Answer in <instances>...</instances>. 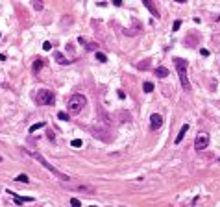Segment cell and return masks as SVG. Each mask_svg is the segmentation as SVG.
I'll return each instance as SVG.
<instances>
[{
	"mask_svg": "<svg viewBox=\"0 0 220 207\" xmlns=\"http://www.w3.org/2000/svg\"><path fill=\"white\" fill-rule=\"evenodd\" d=\"M91 131H93L94 137L100 139V141H104V143H109V141L113 139V135H111V124H109L107 115L104 113V111H100V118L91 126Z\"/></svg>",
	"mask_w": 220,
	"mask_h": 207,
	"instance_id": "cell-1",
	"label": "cell"
},
{
	"mask_svg": "<svg viewBox=\"0 0 220 207\" xmlns=\"http://www.w3.org/2000/svg\"><path fill=\"white\" fill-rule=\"evenodd\" d=\"M24 152H26L28 155H32V157H33V159H37V161H39V163H41V165H43V166H44V168H46V170H48V172H50V174H54V176H56V178H57V179H61V181H71V178H68V176H67V174H63V172H61V170H57V168H56V166H54V165H50V163H48V161H46V159H44V157H43V155H41V154H39V152H32V150H24Z\"/></svg>",
	"mask_w": 220,
	"mask_h": 207,
	"instance_id": "cell-2",
	"label": "cell"
},
{
	"mask_svg": "<svg viewBox=\"0 0 220 207\" xmlns=\"http://www.w3.org/2000/svg\"><path fill=\"white\" fill-rule=\"evenodd\" d=\"M172 61H174V67H176V70H178V76H179V82H181V87L185 91H189V89H191V82H189V78H187V61L181 59V57H174Z\"/></svg>",
	"mask_w": 220,
	"mask_h": 207,
	"instance_id": "cell-3",
	"label": "cell"
},
{
	"mask_svg": "<svg viewBox=\"0 0 220 207\" xmlns=\"http://www.w3.org/2000/svg\"><path fill=\"white\" fill-rule=\"evenodd\" d=\"M85 104H87V100H85L83 94H72V96L68 98V102H67L68 115H78L80 111L85 107Z\"/></svg>",
	"mask_w": 220,
	"mask_h": 207,
	"instance_id": "cell-4",
	"label": "cell"
},
{
	"mask_svg": "<svg viewBox=\"0 0 220 207\" xmlns=\"http://www.w3.org/2000/svg\"><path fill=\"white\" fill-rule=\"evenodd\" d=\"M35 100H37L39 105H52L54 100H56V94H54V91H50V89H39Z\"/></svg>",
	"mask_w": 220,
	"mask_h": 207,
	"instance_id": "cell-5",
	"label": "cell"
},
{
	"mask_svg": "<svg viewBox=\"0 0 220 207\" xmlns=\"http://www.w3.org/2000/svg\"><path fill=\"white\" fill-rule=\"evenodd\" d=\"M63 187H67V189H71V190H80V192H87V194H94V187L93 185H83V183H80V185H71L68 181H63Z\"/></svg>",
	"mask_w": 220,
	"mask_h": 207,
	"instance_id": "cell-6",
	"label": "cell"
},
{
	"mask_svg": "<svg viewBox=\"0 0 220 207\" xmlns=\"http://www.w3.org/2000/svg\"><path fill=\"white\" fill-rule=\"evenodd\" d=\"M209 146V135L207 133H198L196 141H194V148L198 150V152H202V150H205Z\"/></svg>",
	"mask_w": 220,
	"mask_h": 207,
	"instance_id": "cell-7",
	"label": "cell"
},
{
	"mask_svg": "<svg viewBox=\"0 0 220 207\" xmlns=\"http://www.w3.org/2000/svg\"><path fill=\"white\" fill-rule=\"evenodd\" d=\"M163 126V117L159 113H154L152 117H150V129L152 131H156V129H159Z\"/></svg>",
	"mask_w": 220,
	"mask_h": 207,
	"instance_id": "cell-8",
	"label": "cell"
},
{
	"mask_svg": "<svg viewBox=\"0 0 220 207\" xmlns=\"http://www.w3.org/2000/svg\"><path fill=\"white\" fill-rule=\"evenodd\" d=\"M143 4H144V6H146V9H148V11L150 13H152V17H159V9H157V6H156V4H154V0H143Z\"/></svg>",
	"mask_w": 220,
	"mask_h": 207,
	"instance_id": "cell-9",
	"label": "cell"
},
{
	"mask_svg": "<svg viewBox=\"0 0 220 207\" xmlns=\"http://www.w3.org/2000/svg\"><path fill=\"white\" fill-rule=\"evenodd\" d=\"M185 44H187L189 48H194L196 44H200V39H198V35H196V33H189L187 37H185Z\"/></svg>",
	"mask_w": 220,
	"mask_h": 207,
	"instance_id": "cell-10",
	"label": "cell"
},
{
	"mask_svg": "<svg viewBox=\"0 0 220 207\" xmlns=\"http://www.w3.org/2000/svg\"><path fill=\"white\" fill-rule=\"evenodd\" d=\"M78 43L80 44H83L87 50H94V52H98V43H94V41H87V39H83V37H80L78 39Z\"/></svg>",
	"mask_w": 220,
	"mask_h": 207,
	"instance_id": "cell-11",
	"label": "cell"
},
{
	"mask_svg": "<svg viewBox=\"0 0 220 207\" xmlns=\"http://www.w3.org/2000/svg\"><path fill=\"white\" fill-rule=\"evenodd\" d=\"M8 192L13 196V198H15V201H17L19 205H22V204H30V201H33V198H30V196H17V194L13 192V190H8Z\"/></svg>",
	"mask_w": 220,
	"mask_h": 207,
	"instance_id": "cell-12",
	"label": "cell"
},
{
	"mask_svg": "<svg viewBox=\"0 0 220 207\" xmlns=\"http://www.w3.org/2000/svg\"><path fill=\"white\" fill-rule=\"evenodd\" d=\"M54 59H56L59 65H68V63H71V59H67L61 52H54Z\"/></svg>",
	"mask_w": 220,
	"mask_h": 207,
	"instance_id": "cell-13",
	"label": "cell"
},
{
	"mask_svg": "<svg viewBox=\"0 0 220 207\" xmlns=\"http://www.w3.org/2000/svg\"><path fill=\"white\" fill-rule=\"evenodd\" d=\"M189 131V124H183L181 126V129H179V133H178V137H176V144H179L183 141V137H185V133Z\"/></svg>",
	"mask_w": 220,
	"mask_h": 207,
	"instance_id": "cell-14",
	"label": "cell"
},
{
	"mask_svg": "<svg viewBox=\"0 0 220 207\" xmlns=\"http://www.w3.org/2000/svg\"><path fill=\"white\" fill-rule=\"evenodd\" d=\"M156 74H157L159 78H167L168 76V69L167 67H157L156 69Z\"/></svg>",
	"mask_w": 220,
	"mask_h": 207,
	"instance_id": "cell-15",
	"label": "cell"
},
{
	"mask_svg": "<svg viewBox=\"0 0 220 207\" xmlns=\"http://www.w3.org/2000/svg\"><path fill=\"white\" fill-rule=\"evenodd\" d=\"M41 69H43V59H35V63H33V67H32L33 74H37V72H39Z\"/></svg>",
	"mask_w": 220,
	"mask_h": 207,
	"instance_id": "cell-16",
	"label": "cell"
},
{
	"mask_svg": "<svg viewBox=\"0 0 220 207\" xmlns=\"http://www.w3.org/2000/svg\"><path fill=\"white\" fill-rule=\"evenodd\" d=\"M15 181H19V183H30V178L26 174H19L17 178H15Z\"/></svg>",
	"mask_w": 220,
	"mask_h": 207,
	"instance_id": "cell-17",
	"label": "cell"
},
{
	"mask_svg": "<svg viewBox=\"0 0 220 207\" xmlns=\"http://www.w3.org/2000/svg\"><path fill=\"white\" fill-rule=\"evenodd\" d=\"M143 89H144V93H152V91H154V83L152 82H144Z\"/></svg>",
	"mask_w": 220,
	"mask_h": 207,
	"instance_id": "cell-18",
	"label": "cell"
},
{
	"mask_svg": "<svg viewBox=\"0 0 220 207\" xmlns=\"http://www.w3.org/2000/svg\"><path fill=\"white\" fill-rule=\"evenodd\" d=\"M44 126H46V124H44V122H37V124H33L32 128H30V133H33V131H37V129H41V128H44Z\"/></svg>",
	"mask_w": 220,
	"mask_h": 207,
	"instance_id": "cell-19",
	"label": "cell"
},
{
	"mask_svg": "<svg viewBox=\"0 0 220 207\" xmlns=\"http://www.w3.org/2000/svg\"><path fill=\"white\" fill-rule=\"evenodd\" d=\"M96 59H98L100 63H106V61H107V55L102 54V52H96Z\"/></svg>",
	"mask_w": 220,
	"mask_h": 207,
	"instance_id": "cell-20",
	"label": "cell"
},
{
	"mask_svg": "<svg viewBox=\"0 0 220 207\" xmlns=\"http://www.w3.org/2000/svg\"><path fill=\"white\" fill-rule=\"evenodd\" d=\"M137 69H141V70L150 69V61H141V63H137Z\"/></svg>",
	"mask_w": 220,
	"mask_h": 207,
	"instance_id": "cell-21",
	"label": "cell"
},
{
	"mask_svg": "<svg viewBox=\"0 0 220 207\" xmlns=\"http://www.w3.org/2000/svg\"><path fill=\"white\" fill-rule=\"evenodd\" d=\"M83 143H82V139H72V143H71V146L72 148H80Z\"/></svg>",
	"mask_w": 220,
	"mask_h": 207,
	"instance_id": "cell-22",
	"label": "cell"
},
{
	"mask_svg": "<svg viewBox=\"0 0 220 207\" xmlns=\"http://www.w3.org/2000/svg\"><path fill=\"white\" fill-rule=\"evenodd\" d=\"M57 118H59V120H68V118H71V115H67V113H63V111H59V113H57Z\"/></svg>",
	"mask_w": 220,
	"mask_h": 207,
	"instance_id": "cell-23",
	"label": "cell"
},
{
	"mask_svg": "<svg viewBox=\"0 0 220 207\" xmlns=\"http://www.w3.org/2000/svg\"><path fill=\"white\" fill-rule=\"evenodd\" d=\"M71 207H82V201L78 198H71Z\"/></svg>",
	"mask_w": 220,
	"mask_h": 207,
	"instance_id": "cell-24",
	"label": "cell"
},
{
	"mask_svg": "<svg viewBox=\"0 0 220 207\" xmlns=\"http://www.w3.org/2000/svg\"><path fill=\"white\" fill-rule=\"evenodd\" d=\"M43 50H46V52H48V50H52V43H50V41H44L43 43Z\"/></svg>",
	"mask_w": 220,
	"mask_h": 207,
	"instance_id": "cell-25",
	"label": "cell"
},
{
	"mask_svg": "<svg viewBox=\"0 0 220 207\" xmlns=\"http://www.w3.org/2000/svg\"><path fill=\"white\" fill-rule=\"evenodd\" d=\"M33 8H35V9H43V2H41V0H33Z\"/></svg>",
	"mask_w": 220,
	"mask_h": 207,
	"instance_id": "cell-26",
	"label": "cell"
},
{
	"mask_svg": "<svg viewBox=\"0 0 220 207\" xmlns=\"http://www.w3.org/2000/svg\"><path fill=\"white\" fill-rule=\"evenodd\" d=\"M179 28H181V21H176V22H174V26H172V30H174V32H178Z\"/></svg>",
	"mask_w": 220,
	"mask_h": 207,
	"instance_id": "cell-27",
	"label": "cell"
},
{
	"mask_svg": "<svg viewBox=\"0 0 220 207\" xmlns=\"http://www.w3.org/2000/svg\"><path fill=\"white\" fill-rule=\"evenodd\" d=\"M113 4L115 6H122V0H113Z\"/></svg>",
	"mask_w": 220,
	"mask_h": 207,
	"instance_id": "cell-28",
	"label": "cell"
},
{
	"mask_svg": "<svg viewBox=\"0 0 220 207\" xmlns=\"http://www.w3.org/2000/svg\"><path fill=\"white\" fill-rule=\"evenodd\" d=\"M202 55H209V50L207 48H202Z\"/></svg>",
	"mask_w": 220,
	"mask_h": 207,
	"instance_id": "cell-29",
	"label": "cell"
},
{
	"mask_svg": "<svg viewBox=\"0 0 220 207\" xmlns=\"http://www.w3.org/2000/svg\"><path fill=\"white\" fill-rule=\"evenodd\" d=\"M176 2H179V4H185V2H187V0H176Z\"/></svg>",
	"mask_w": 220,
	"mask_h": 207,
	"instance_id": "cell-30",
	"label": "cell"
},
{
	"mask_svg": "<svg viewBox=\"0 0 220 207\" xmlns=\"http://www.w3.org/2000/svg\"><path fill=\"white\" fill-rule=\"evenodd\" d=\"M217 22H220V15H218V17H217Z\"/></svg>",
	"mask_w": 220,
	"mask_h": 207,
	"instance_id": "cell-31",
	"label": "cell"
},
{
	"mask_svg": "<svg viewBox=\"0 0 220 207\" xmlns=\"http://www.w3.org/2000/svg\"><path fill=\"white\" fill-rule=\"evenodd\" d=\"M93 207H96V205H93Z\"/></svg>",
	"mask_w": 220,
	"mask_h": 207,
	"instance_id": "cell-32",
	"label": "cell"
}]
</instances>
